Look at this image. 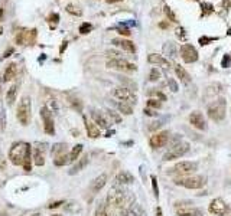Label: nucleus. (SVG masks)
I'll list each match as a JSON object with an SVG mask.
<instances>
[{"label":"nucleus","mask_w":231,"mask_h":216,"mask_svg":"<svg viewBox=\"0 0 231 216\" xmlns=\"http://www.w3.org/2000/svg\"><path fill=\"white\" fill-rule=\"evenodd\" d=\"M9 159L15 166H23L26 172L32 170V146L25 141L13 143L9 151Z\"/></svg>","instance_id":"f257e3e1"},{"label":"nucleus","mask_w":231,"mask_h":216,"mask_svg":"<svg viewBox=\"0 0 231 216\" xmlns=\"http://www.w3.org/2000/svg\"><path fill=\"white\" fill-rule=\"evenodd\" d=\"M132 202H133V196L130 195V192H127L118 186L111 187L107 195V203L117 209H126L127 206L132 205Z\"/></svg>","instance_id":"f03ea898"},{"label":"nucleus","mask_w":231,"mask_h":216,"mask_svg":"<svg viewBox=\"0 0 231 216\" xmlns=\"http://www.w3.org/2000/svg\"><path fill=\"white\" fill-rule=\"evenodd\" d=\"M16 117H17V121L22 124V126H28L31 123V118H32V102H31V98L29 97H23L17 105V110H16Z\"/></svg>","instance_id":"7ed1b4c3"},{"label":"nucleus","mask_w":231,"mask_h":216,"mask_svg":"<svg viewBox=\"0 0 231 216\" xmlns=\"http://www.w3.org/2000/svg\"><path fill=\"white\" fill-rule=\"evenodd\" d=\"M207 179L204 176H181L173 180L176 186H182L186 189H201L205 186Z\"/></svg>","instance_id":"20e7f679"},{"label":"nucleus","mask_w":231,"mask_h":216,"mask_svg":"<svg viewBox=\"0 0 231 216\" xmlns=\"http://www.w3.org/2000/svg\"><path fill=\"white\" fill-rule=\"evenodd\" d=\"M208 117L217 123L224 120V117H225V99L224 98L215 99L214 102H211L208 105Z\"/></svg>","instance_id":"39448f33"},{"label":"nucleus","mask_w":231,"mask_h":216,"mask_svg":"<svg viewBox=\"0 0 231 216\" xmlns=\"http://www.w3.org/2000/svg\"><path fill=\"white\" fill-rule=\"evenodd\" d=\"M188 151H189V144H188V143H184V141H179V143H176L173 147H170V148L165 153L163 160H165V161H172V160L181 159V157L185 156Z\"/></svg>","instance_id":"423d86ee"},{"label":"nucleus","mask_w":231,"mask_h":216,"mask_svg":"<svg viewBox=\"0 0 231 216\" xmlns=\"http://www.w3.org/2000/svg\"><path fill=\"white\" fill-rule=\"evenodd\" d=\"M175 208L178 216H202V210L195 208L191 202H176Z\"/></svg>","instance_id":"0eeeda50"},{"label":"nucleus","mask_w":231,"mask_h":216,"mask_svg":"<svg viewBox=\"0 0 231 216\" xmlns=\"http://www.w3.org/2000/svg\"><path fill=\"white\" fill-rule=\"evenodd\" d=\"M113 95H114L117 99H120V101H123V102H127V104H130V105H133V104L137 102L136 94H134L130 88H126V86H118V88H116L114 91H113Z\"/></svg>","instance_id":"6e6552de"},{"label":"nucleus","mask_w":231,"mask_h":216,"mask_svg":"<svg viewBox=\"0 0 231 216\" xmlns=\"http://www.w3.org/2000/svg\"><path fill=\"white\" fill-rule=\"evenodd\" d=\"M107 68L123 71V72H133V71L137 69L134 63H132V62H129L126 59H121V58H114V59L107 61Z\"/></svg>","instance_id":"1a4fd4ad"},{"label":"nucleus","mask_w":231,"mask_h":216,"mask_svg":"<svg viewBox=\"0 0 231 216\" xmlns=\"http://www.w3.org/2000/svg\"><path fill=\"white\" fill-rule=\"evenodd\" d=\"M208 210H209V213H212V215H215V216H225V215H228V212H230L228 205L221 197L212 199L211 203H209V206H208Z\"/></svg>","instance_id":"9d476101"},{"label":"nucleus","mask_w":231,"mask_h":216,"mask_svg":"<svg viewBox=\"0 0 231 216\" xmlns=\"http://www.w3.org/2000/svg\"><path fill=\"white\" fill-rule=\"evenodd\" d=\"M169 138H170V132L168 130H163V131H159V132H154L153 135L150 137V147L152 148H162L165 147L168 143H169Z\"/></svg>","instance_id":"9b49d317"},{"label":"nucleus","mask_w":231,"mask_h":216,"mask_svg":"<svg viewBox=\"0 0 231 216\" xmlns=\"http://www.w3.org/2000/svg\"><path fill=\"white\" fill-rule=\"evenodd\" d=\"M40 118L43 121V130H45V132L49 134V135H54L55 134L54 117H52V112L46 107H42V110H40Z\"/></svg>","instance_id":"f8f14e48"},{"label":"nucleus","mask_w":231,"mask_h":216,"mask_svg":"<svg viewBox=\"0 0 231 216\" xmlns=\"http://www.w3.org/2000/svg\"><path fill=\"white\" fill-rule=\"evenodd\" d=\"M198 169V164L193 163V161H179L176 163L169 173H178V174H191V173L196 172Z\"/></svg>","instance_id":"ddd939ff"},{"label":"nucleus","mask_w":231,"mask_h":216,"mask_svg":"<svg viewBox=\"0 0 231 216\" xmlns=\"http://www.w3.org/2000/svg\"><path fill=\"white\" fill-rule=\"evenodd\" d=\"M179 52H181L182 59H184L186 63H192V62H196V61H198V52H196V49L193 48L192 45H189V43L182 45L181 49H179Z\"/></svg>","instance_id":"4468645a"},{"label":"nucleus","mask_w":231,"mask_h":216,"mask_svg":"<svg viewBox=\"0 0 231 216\" xmlns=\"http://www.w3.org/2000/svg\"><path fill=\"white\" fill-rule=\"evenodd\" d=\"M45 151H46V147H45L43 143H39L33 147L32 159H33V163L36 166H43L45 164Z\"/></svg>","instance_id":"2eb2a0df"},{"label":"nucleus","mask_w":231,"mask_h":216,"mask_svg":"<svg viewBox=\"0 0 231 216\" xmlns=\"http://www.w3.org/2000/svg\"><path fill=\"white\" fill-rule=\"evenodd\" d=\"M189 123L192 124V127L198 130H207V121L204 118V115L199 111H193L189 115Z\"/></svg>","instance_id":"dca6fc26"},{"label":"nucleus","mask_w":231,"mask_h":216,"mask_svg":"<svg viewBox=\"0 0 231 216\" xmlns=\"http://www.w3.org/2000/svg\"><path fill=\"white\" fill-rule=\"evenodd\" d=\"M121 216H146V212L139 203H132L130 206L123 209Z\"/></svg>","instance_id":"f3484780"},{"label":"nucleus","mask_w":231,"mask_h":216,"mask_svg":"<svg viewBox=\"0 0 231 216\" xmlns=\"http://www.w3.org/2000/svg\"><path fill=\"white\" fill-rule=\"evenodd\" d=\"M84 123H85V128H87V134L90 138H98L100 137V128L97 127V124L88 118L84 117Z\"/></svg>","instance_id":"a211bd4d"},{"label":"nucleus","mask_w":231,"mask_h":216,"mask_svg":"<svg viewBox=\"0 0 231 216\" xmlns=\"http://www.w3.org/2000/svg\"><path fill=\"white\" fill-rule=\"evenodd\" d=\"M111 43L114 45V46H120L121 49H124L126 52H130V53H134L136 52V46H134V43L132 42V41H126V39H113Z\"/></svg>","instance_id":"6ab92c4d"},{"label":"nucleus","mask_w":231,"mask_h":216,"mask_svg":"<svg viewBox=\"0 0 231 216\" xmlns=\"http://www.w3.org/2000/svg\"><path fill=\"white\" fill-rule=\"evenodd\" d=\"M106 183H107V174L103 173V174H100L98 177H95V180L91 183V192H93V193H98V192L106 186Z\"/></svg>","instance_id":"aec40b11"},{"label":"nucleus","mask_w":231,"mask_h":216,"mask_svg":"<svg viewBox=\"0 0 231 216\" xmlns=\"http://www.w3.org/2000/svg\"><path fill=\"white\" fill-rule=\"evenodd\" d=\"M133 181H134L133 174L126 172V170H121L120 173H117V176H116V183L117 184H130Z\"/></svg>","instance_id":"412c9836"},{"label":"nucleus","mask_w":231,"mask_h":216,"mask_svg":"<svg viewBox=\"0 0 231 216\" xmlns=\"http://www.w3.org/2000/svg\"><path fill=\"white\" fill-rule=\"evenodd\" d=\"M91 117H93V121L97 124V127L98 128H109V120L101 114V112H98V111H93V114H91Z\"/></svg>","instance_id":"4be33fe9"},{"label":"nucleus","mask_w":231,"mask_h":216,"mask_svg":"<svg viewBox=\"0 0 231 216\" xmlns=\"http://www.w3.org/2000/svg\"><path fill=\"white\" fill-rule=\"evenodd\" d=\"M16 72H17V66H16V63H9L7 65V68L4 69V74H3V81L4 82H9V81H12L15 77H16Z\"/></svg>","instance_id":"5701e85b"},{"label":"nucleus","mask_w":231,"mask_h":216,"mask_svg":"<svg viewBox=\"0 0 231 216\" xmlns=\"http://www.w3.org/2000/svg\"><path fill=\"white\" fill-rule=\"evenodd\" d=\"M175 72H176V75H178V78L181 79V82H184V84H189L191 82V77H189V74L181 66V65H175Z\"/></svg>","instance_id":"b1692460"},{"label":"nucleus","mask_w":231,"mask_h":216,"mask_svg":"<svg viewBox=\"0 0 231 216\" xmlns=\"http://www.w3.org/2000/svg\"><path fill=\"white\" fill-rule=\"evenodd\" d=\"M116 107H117V110H118L121 114H124V115H130V114H133V107H132L130 104H127V102L118 101V102H116Z\"/></svg>","instance_id":"393cba45"},{"label":"nucleus","mask_w":231,"mask_h":216,"mask_svg":"<svg viewBox=\"0 0 231 216\" xmlns=\"http://www.w3.org/2000/svg\"><path fill=\"white\" fill-rule=\"evenodd\" d=\"M148 61L150 62V63H154V65H163L165 68H168V61L166 59H163L160 55H156V53H150L149 56H148Z\"/></svg>","instance_id":"a878e982"},{"label":"nucleus","mask_w":231,"mask_h":216,"mask_svg":"<svg viewBox=\"0 0 231 216\" xmlns=\"http://www.w3.org/2000/svg\"><path fill=\"white\" fill-rule=\"evenodd\" d=\"M68 163H70V153H62V154L54 157V164L58 166V167L59 166H65Z\"/></svg>","instance_id":"bb28decb"},{"label":"nucleus","mask_w":231,"mask_h":216,"mask_svg":"<svg viewBox=\"0 0 231 216\" xmlns=\"http://www.w3.org/2000/svg\"><path fill=\"white\" fill-rule=\"evenodd\" d=\"M87 164H88V156H84L82 159H79V161H78L77 164H75V166L70 170V174H77V173L81 172V170H82Z\"/></svg>","instance_id":"cd10ccee"},{"label":"nucleus","mask_w":231,"mask_h":216,"mask_svg":"<svg viewBox=\"0 0 231 216\" xmlns=\"http://www.w3.org/2000/svg\"><path fill=\"white\" fill-rule=\"evenodd\" d=\"M16 97H17V86L13 85L9 88V91H7V94H6V101H7V104L9 105H13V102L16 101Z\"/></svg>","instance_id":"c85d7f7f"},{"label":"nucleus","mask_w":231,"mask_h":216,"mask_svg":"<svg viewBox=\"0 0 231 216\" xmlns=\"http://www.w3.org/2000/svg\"><path fill=\"white\" fill-rule=\"evenodd\" d=\"M81 153H82V144H77V146H74V147H72V150L70 151V163L77 161Z\"/></svg>","instance_id":"c756f323"},{"label":"nucleus","mask_w":231,"mask_h":216,"mask_svg":"<svg viewBox=\"0 0 231 216\" xmlns=\"http://www.w3.org/2000/svg\"><path fill=\"white\" fill-rule=\"evenodd\" d=\"M46 108L52 112V114H58L59 112V105H58V101L55 98H49L46 101Z\"/></svg>","instance_id":"7c9ffc66"},{"label":"nucleus","mask_w":231,"mask_h":216,"mask_svg":"<svg viewBox=\"0 0 231 216\" xmlns=\"http://www.w3.org/2000/svg\"><path fill=\"white\" fill-rule=\"evenodd\" d=\"M163 50H165V53L168 55V56H170V58H173V56H176V49H175V45L172 42H168L165 46H163Z\"/></svg>","instance_id":"2f4dec72"},{"label":"nucleus","mask_w":231,"mask_h":216,"mask_svg":"<svg viewBox=\"0 0 231 216\" xmlns=\"http://www.w3.org/2000/svg\"><path fill=\"white\" fill-rule=\"evenodd\" d=\"M148 108H152V110H160L162 108V101L160 99H156V98H150L148 101Z\"/></svg>","instance_id":"473e14b6"},{"label":"nucleus","mask_w":231,"mask_h":216,"mask_svg":"<svg viewBox=\"0 0 231 216\" xmlns=\"http://www.w3.org/2000/svg\"><path fill=\"white\" fill-rule=\"evenodd\" d=\"M67 12L70 14H72V16H81L82 14V10L78 6H75V4H68L67 6Z\"/></svg>","instance_id":"72a5a7b5"},{"label":"nucleus","mask_w":231,"mask_h":216,"mask_svg":"<svg viewBox=\"0 0 231 216\" xmlns=\"http://www.w3.org/2000/svg\"><path fill=\"white\" fill-rule=\"evenodd\" d=\"M148 95H149V97H154L156 99H160V101H165V99H166L165 94H162L159 89H154V88H153V89H150V91L148 92Z\"/></svg>","instance_id":"f704fd0d"},{"label":"nucleus","mask_w":231,"mask_h":216,"mask_svg":"<svg viewBox=\"0 0 231 216\" xmlns=\"http://www.w3.org/2000/svg\"><path fill=\"white\" fill-rule=\"evenodd\" d=\"M159 78H160V71H159L157 68H152V71H150V74H149V81L156 82Z\"/></svg>","instance_id":"c9c22d12"},{"label":"nucleus","mask_w":231,"mask_h":216,"mask_svg":"<svg viewBox=\"0 0 231 216\" xmlns=\"http://www.w3.org/2000/svg\"><path fill=\"white\" fill-rule=\"evenodd\" d=\"M93 30V25L91 23H82L81 26H79V33L81 35H87V33H90Z\"/></svg>","instance_id":"e433bc0d"},{"label":"nucleus","mask_w":231,"mask_h":216,"mask_svg":"<svg viewBox=\"0 0 231 216\" xmlns=\"http://www.w3.org/2000/svg\"><path fill=\"white\" fill-rule=\"evenodd\" d=\"M107 115H109L114 123H120V121H121V117H120L116 111H113V110H107Z\"/></svg>","instance_id":"4c0bfd02"},{"label":"nucleus","mask_w":231,"mask_h":216,"mask_svg":"<svg viewBox=\"0 0 231 216\" xmlns=\"http://www.w3.org/2000/svg\"><path fill=\"white\" fill-rule=\"evenodd\" d=\"M221 85L220 84H215V85H211L209 88H208V91H207V95H214V94H218L221 89Z\"/></svg>","instance_id":"58836bf2"},{"label":"nucleus","mask_w":231,"mask_h":216,"mask_svg":"<svg viewBox=\"0 0 231 216\" xmlns=\"http://www.w3.org/2000/svg\"><path fill=\"white\" fill-rule=\"evenodd\" d=\"M94 216H109L107 215V210H106V206H104V205H100V206L97 208Z\"/></svg>","instance_id":"ea45409f"},{"label":"nucleus","mask_w":231,"mask_h":216,"mask_svg":"<svg viewBox=\"0 0 231 216\" xmlns=\"http://www.w3.org/2000/svg\"><path fill=\"white\" fill-rule=\"evenodd\" d=\"M165 14L169 17V20H172V22H178V20H176V16L173 14V12H172L168 6H165Z\"/></svg>","instance_id":"a19ab883"},{"label":"nucleus","mask_w":231,"mask_h":216,"mask_svg":"<svg viewBox=\"0 0 231 216\" xmlns=\"http://www.w3.org/2000/svg\"><path fill=\"white\" fill-rule=\"evenodd\" d=\"M150 179H152V187H153L154 197H159V187H157V180H156V177H154V176H152Z\"/></svg>","instance_id":"79ce46f5"},{"label":"nucleus","mask_w":231,"mask_h":216,"mask_svg":"<svg viewBox=\"0 0 231 216\" xmlns=\"http://www.w3.org/2000/svg\"><path fill=\"white\" fill-rule=\"evenodd\" d=\"M214 41H217V38H208V36H202V38H199V43L204 46V45H208V42H214Z\"/></svg>","instance_id":"37998d69"},{"label":"nucleus","mask_w":231,"mask_h":216,"mask_svg":"<svg viewBox=\"0 0 231 216\" xmlns=\"http://www.w3.org/2000/svg\"><path fill=\"white\" fill-rule=\"evenodd\" d=\"M162 126H163V123H162V121H153V123L149 126V130H150V131H156L157 128H160Z\"/></svg>","instance_id":"c03bdc74"},{"label":"nucleus","mask_w":231,"mask_h":216,"mask_svg":"<svg viewBox=\"0 0 231 216\" xmlns=\"http://www.w3.org/2000/svg\"><path fill=\"white\" fill-rule=\"evenodd\" d=\"M231 63V56L230 55H225L224 58H223V62H221V65L224 66V68H228Z\"/></svg>","instance_id":"a18cd8bd"},{"label":"nucleus","mask_w":231,"mask_h":216,"mask_svg":"<svg viewBox=\"0 0 231 216\" xmlns=\"http://www.w3.org/2000/svg\"><path fill=\"white\" fill-rule=\"evenodd\" d=\"M168 84H169L170 89H172L173 92H176V91H178V84H176V82H175L172 78H169V79H168Z\"/></svg>","instance_id":"49530a36"},{"label":"nucleus","mask_w":231,"mask_h":216,"mask_svg":"<svg viewBox=\"0 0 231 216\" xmlns=\"http://www.w3.org/2000/svg\"><path fill=\"white\" fill-rule=\"evenodd\" d=\"M176 36H178L181 41H185V39H186V35L184 33V29H182V28H179V29L176 30Z\"/></svg>","instance_id":"de8ad7c7"},{"label":"nucleus","mask_w":231,"mask_h":216,"mask_svg":"<svg viewBox=\"0 0 231 216\" xmlns=\"http://www.w3.org/2000/svg\"><path fill=\"white\" fill-rule=\"evenodd\" d=\"M61 205H64V200H58V202H54V203L48 205V209H55V208H59Z\"/></svg>","instance_id":"09e8293b"},{"label":"nucleus","mask_w":231,"mask_h":216,"mask_svg":"<svg viewBox=\"0 0 231 216\" xmlns=\"http://www.w3.org/2000/svg\"><path fill=\"white\" fill-rule=\"evenodd\" d=\"M145 114L146 115H149V117H154V115H157V112H156V110H152V108H145Z\"/></svg>","instance_id":"8fccbe9b"},{"label":"nucleus","mask_w":231,"mask_h":216,"mask_svg":"<svg viewBox=\"0 0 231 216\" xmlns=\"http://www.w3.org/2000/svg\"><path fill=\"white\" fill-rule=\"evenodd\" d=\"M118 33H120V35H124V36H130V35H132V32H130L129 29H118Z\"/></svg>","instance_id":"3c124183"},{"label":"nucleus","mask_w":231,"mask_h":216,"mask_svg":"<svg viewBox=\"0 0 231 216\" xmlns=\"http://www.w3.org/2000/svg\"><path fill=\"white\" fill-rule=\"evenodd\" d=\"M107 53H109V56H111V59L118 58V55H120V52H116V50H107Z\"/></svg>","instance_id":"603ef678"},{"label":"nucleus","mask_w":231,"mask_h":216,"mask_svg":"<svg viewBox=\"0 0 231 216\" xmlns=\"http://www.w3.org/2000/svg\"><path fill=\"white\" fill-rule=\"evenodd\" d=\"M10 53H13V49H9L4 55H3V58H7V56H10Z\"/></svg>","instance_id":"864d4df0"},{"label":"nucleus","mask_w":231,"mask_h":216,"mask_svg":"<svg viewBox=\"0 0 231 216\" xmlns=\"http://www.w3.org/2000/svg\"><path fill=\"white\" fill-rule=\"evenodd\" d=\"M156 216H162V209L160 208H156Z\"/></svg>","instance_id":"5fc2aeb1"},{"label":"nucleus","mask_w":231,"mask_h":216,"mask_svg":"<svg viewBox=\"0 0 231 216\" xmlns=\"http://www.w3.org/2000/svg\"><path fill=\"white\" fill-rule=\"evenodd\" d=\"M159 26H160V28H163V29H165V28H168V23H160V25H159Z\"/></svg>","instance_id":"6e6d98bb"},{"label":"nucleus","mask_w":231,"mask_h":216,"mask_svg":"<svg viewBox=\"0 0 231 216\" xmlns=\"http://www.w3.org/2000/svg\"><path fill=\"white\" fill-rule=\"evenodd\" d=\"M3 14H4V12H3V9H0V19L3 17Z\"/></svg>","instance_id":"4d7b16f0"},{"label":"nucleus","mask_w":231,"mask_h":216,"mask_svg":"<svg viewBox=\"0 0 231 216\" xmlns=\"http://www.w3.org/2000/svg\"><path fill=\"white\" fill-rule=\"evenodd\" d=\"M109 3H114V1H121V0H107Z\"/></svg>","instance_id":"13d9d810"},{"label":"nucleus","mask_w":231,"mask_h":216,"mask_svg":"<svg viewBox=\"0 0 231 216\" xmlns=\"http://www.w3.org/2000/svg\"><path fill=\"white\" fill-rule=\"evenodd\" d=\"M1 33H3V26L0 25V35H1Z\"/></svg>","instance_id":"bf43d9fd"},{"label":"nucleus","mask_w":231,"mask_h":216,"mask_svg":"<svg viewBox=\"0 0 231 216\" xmlns=\"http://www.w3.org/2000/svg\"><path fill=\"white\" fill-rule=\"evenodd\" d=\"M52 216H61V215H58V213H56V215H52Z\"/></svg>","instance_id":"052dcab7"},{"label":"nucleus","mask_w":231,"mask_h":216,"mask_svg":"<svg viewBox=\"0 0 231 216\" xmlns=\"http://www.w3.org/2000/svg\"><path fill=\"white\" fill-rule=\"evenodd\" d=\"M0 88H1V79H0Z\"/></svg>","instance_id":"680f3d73"}]
</instances>
